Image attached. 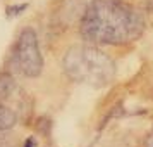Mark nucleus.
Listing matches in <instances>:
<instances>
[{
  "label": "nucleus",
  "mask_w": 153,
  "mask_h": 147,
  "mask_svg": "<svg viewBox=\"0 0 153 147\" xmlns=\"http://www.w3.org/2000/svg\"><path fill=\"white\" fill-rule=\"evenodd\" d=\"M143 29V14L124 0H93L81 16V35L93 43H131L141 36Z\"/></svg>",
  "instance_id": "f257e3e1"
},
{
  "label": "nucleus",
  "mask_w": 153,
  "mask_h": 147,
  "mask_svg": "<svg viewBox=\"0 0 153 147\" xmlns=\"http://www.w3.org/2000/svg\"><path fill=\"white\" fill-rule=\"evenodd\" d=\"M62 66L71 80L91 87H105L115 76V63L105 52L88 45L69 49L64 56Z\"/></svg>",
  "instance_id": "f03ea898"
},
{
  "label": "nucleus",
  "mask_w": 153,
  "mask_h": 147,
  "mask_svg": "<svg viewBox=\"0 0 153 147\" xmlns=\"http://www.w3.org/2000/svg\"><path fill=\"white\" fill-rule=\"evenodd\" d=\"M12 57H14L17 71H21L24 76H40V73L43 69V57L40 52V47H38L36 33L31 28L24 29L19 35Z\"/></svg>",
  "instance_id": "7ed1b4c3"
},
{
  "label": "nucleus",
  "mask_w": 153,
  "mask_h": 147,
  "mask_svg": "<svg viewBox=\"0 0 153 147\" xmlns=\"http://www.w3.org/2000/svg\"><path fill=\"white\" fill-rule=\"evenodd\" d=\"M14 78L10 76L9 73H2L0 75V100L7 99L12 92H14Z\"/></svg>",
  "instance_id": "20e7f679"
},
{
  "label": "nucleus",
  "mask_w": 153,
  "mask_h": 147,
  "mask_svg": "<svg viewBox=\"0 0 153 147\" xmlns=\"http://www.w3.org/2000/svg\"><path fill=\"white\" fill-rule=\"evenodd\" d=\"M16 123V114L9 107L0 106V130H9Z\"/></svg>",
  "instance_id": "39448f33"
},
{
  "label": "nucleus",
  "mask_w": 153,
  "mask_h": 147,
  "mask_svg": "<svg viewBox=\"0 0 153 147\" xmlns=\"http://www.w3.org/2000/svg\"><path fill=\"white\" fill-rule=\"evenodd\" d=\"M16 144L14 135L7 133V130H0V147H12Z\"/></svg>",
  "instance_id": "423d86ee"
},
{
  "label": "nucleus",
  "mask_w": 153,
  "mask_h": 147,
  "mask_svg": "<svg viewBox=\"0 0 153 147\" xmlns=\"http://www.w3.org/2000/svg\"><path fill=\"white\" fill-rule=\"evenodd\" d=\"M26 4H21V5H12V7H7V16L9 17H12V16H17L21 14V11H26Z\"/></svg>",
  "instance_id": "0eeeda50"
},
{
  "label": "nucleus",
  "mask_w": 153,
  "mask_h": 147,
  "mask_svg": "<svg viewBox=\"0 0 153 147\" xmlns=\"http://www.w3.org/2000/svg\"><path fill=\"white\" fill-rule=\"evenodd\" d=\"M145 147H153V132L148 135V139H146V142H145Z\"/></svg>",
  "instance_id": "6e6552de"
},
{
  "label": "nucleus",
  "mask_w": 153,
  "mask_h": 147,
  "mask_svg": "<svg viewBox=\"0 0 153 147\" xmlns=\"http://www.w3.org/2000/svg\"><path fill=\"white\" fill-rule=\"evenodd\" d=\"M24 147H36V145H35V140H31V139H29V140H26V144H24Z\"/></svg>",
  "instance_id": "1a4fd4ad"
}]
</instances>
